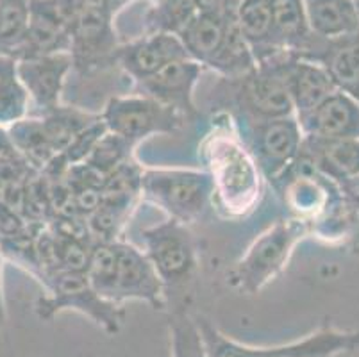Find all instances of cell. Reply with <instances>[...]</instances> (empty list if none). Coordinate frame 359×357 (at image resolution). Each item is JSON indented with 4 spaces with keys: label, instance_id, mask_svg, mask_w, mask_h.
Returning <instances> with one entry per match:
<instances>
[{
    "label": "cell",
    "instance_id": "21",
    "mask_svg": "<svg viewBox=\"0 0 359 357\" xmlns=\"http://www.w3.org/2000/svg\"><path fill=\"white\" fill-rule=\"evenodd\" d=\"M236 22L257 65L276 58L277 54H283L276 47L273 39L270 0H238Z\"/></svg>",
    "mask_w": 359,
    "mask_h": 357
},
{
    "label": "cell",
    "instance_id": "9",
    "mask_svg": "<svg viewBox=\"0 0 359 357\" xmlns=\"http://www.w3.org/2000/svg\"><path fill=\"white\" fill-rule=\"evenodd\" d=\"M279 55V54H277ZM276 58L257 65L250 74L236 81L238 116L252 120H270V118L295 116L285 79L279 70Z\"/></svg>",
    "mask_w": 359,
    "mask_h": 357
},
{
    "label": "cell",
    "instance_id": "25",
    "mask_svg": "<svg viewBox=\"0 0 359 357\" xmlns=\"http://www.w3.org/2000/svg\"><path fill=\"white\" fill-rule=\"evenodd\" d=\"M29 25V0H0V55L18 59Z\"/></svg>",
    "mask_w": 359,
    "mask_h": 357
},
{
    "label": "cell",
    "instance_id": "34",
    "mask_svg": "<svg viewBox=\"0 0 359 357\" xmlns=\"http://www.w3.org/2000/svg\"><path fill=\"white\" fill-rule=\"evenodd\" d=\"M9 150H13V145L11 140H9L8 136V130H6L4 127H0V154L9 152Z\"/></svg>",
    "mask_w": 359,
    "mask_h": 357
},
{
    "label": "cell",
    "instance_id": "6",
    "mask_svg": "<svg viewBox=\"0 0 359 357\" xmlns=\"http://www.w3.org/2000/svg\"><path fill=\"white\" fill-rule=\"evenodd\" d=\"M233 123L264 179L273 182L295 163L304 143V134L297 116L270 120L234 116Z\"/></svg>",
    "mask_w": 359,
    "mask_h": 357
},
{
    "label": "cell",
    "instance_id": "13",
    "mask_svg": "<svg viewBox=\"0 0 359 357\" xmlns=\"http://www.w3.org/2000/svg\"><path fill=\"white\" fill-rule=\"evenodd\" d=\"M129 300L145 302L156 311H165L168 306L161 279L145 252L116 240V274L111 302L123 306Z\"/></svg>",
    "mask_w": 359,
    "mask_h": 357
},
{
    "label": "cell",
    "instance_id": "22",
    "mask_svg": "<svg viewBox=\"0 0 359 357\" xmlns=\"http://www.w3.org/2000/svg\"><path fill=\"white\" fill-rule=\"evenodd\" d=\"M313 34L325 41L359 36V16L351 0H304Z\"/></svg>",
    "mask_w": 359,
    "mask_h": 357
},
{
    "label": "cell",
    "instance_id": "35",
    "mask_svg": "<svg viewBox=\"0 0 359 357\" xmlns=\"http://www.w3.org/2000/svg\"><path fill=\"white\" fill-rule=\"evenodd\" d=\"M0 264H2V248H0Z\"/></svg>",
    "mask_w": 359,
    "mask_h": 357
},
{
    "label": "cell",
    "instance_id": "7",
    "mask_svg": "<svg viewBox=\"0 0 359 357\" xmlns=\"http://www.w3.org/2000/svg\"><path fill=\"white\" fill-rule=\"evenodd\" d=\"M142 238L143 252L158 271L168 300V293L184 290L197 274V241L190 227L174 218L145 229Z\"/></svg>",
    "mask_w": 359,
    "mask_h": 357
},
{
    "label": "cell",
    "instance_id": "20",
    "mask_svg": "<svg viewBox=\"0 0 359 357\" xmlns=\"http://www.w3.org/2000/svg\"><path fill=\"white\" fill-rule=\"evenodd\" d=\"M273 39L279 52L306 58L318 38L311 32L306 16L304 0H270Z\"/></svg>",
    "mask_w": 359,
    "mask_h": 357
},
{
    "label": "cell",
    "instance_id": "26",
    "mask_svg": "<svg viewBox=\"0 0 359 357\" xmlns=\"http://www.w3.org/2000/svg\"><path fill=\"white\" fill-rule=\"evenodd\" d=\"M201 4L202 0H156L145 16L147 32L179 34Z\"/></svg>",
    "mask_w": 359,
    "mask_h": 357
},
{
    "label": "cell",
    "instance_id": "31",
    "mask_svg": "<svg viewBox=\"0 0 359 357\" xmlns=\"http://www.w3.org/2000/svg\"><path fill=\"white\" fill-rule=\"evenodd\" d=\"M13 77H16V59L0 55V93Z\"/></svg>",
    "mask_w": 359,
    "mask_h": 357
},
{
    "label": "cell",
    "instance_id": "3",
    "mask_svg": "<svg viewBox=\"0 0 359 357\" xmlns=\"http://www.w3.org/2000/svg\"><path fill=\"white\" fill-rule=\"evenodd\" d=\"M309 234H313L311 225L300 218L276 222L234 263L227 274V283L240 293H259L286 270L295 247Z\"/></svg>",
    "mask_w": 359,
    "mask_h": 357
},
{
    "label": "cell",
    "instance_id": "15",
    "mask_svg": "<svg viewBox=\"0 0 359 357\" xmlns=\"http://www.w3.org/2000/svg\"><path fill=\"white\" fill-rule=\"evenodd\" d=\"M72 68L74 58L70 52L16 59V75L41 114L61 106V93Z\"/></svg>",
    "mask_w": 359,
    "mask_h": 357
},
{
    "label": "cell",
    "instance_id": "27",
    "mask_svg": "<svg viewBox=\"0 0 359 357\" xmlns=\"http://www.w3.org/2000/svg\"><path fill=\"white\" fill-rule=\"evenodd\" d=\"M172 357H210L198 330L197 318L184 311H175L168 320Z\"/></svg>",
    "mask_w": 359,
    "mask_h": 357
},
{
    "label": "cell",
    "instance_id": "30",
    "mask_svg": "<svg viewBox=\"0 0 359 357\" xmlns=\"http://www.w3.org/2000/svg\"><path fill=\"white\" fill-rule=\"evenodd\" d=\"M79 4L93 6V8H99L102 11H107L109 15L116 16V13L122 11L123 6L129 4L130 0H77Z\"/></svg>",
    "mask_w": 359,
    "mask_h": 357
},
{
    "label": "cell",
    "instance_id": "14",
    "mask_svg": "<svg viewBox=\"0 0 359 357\" xmlns=\"http://www.w3.org/2000/svg\"><path fill=\"white\" fill-rule=\"evenodd\" d=\"M202 74V65L186 58L168 63L161 70L138 83L140 95L154 98L158 102L181 113L186 120L198 116L195 106V88Z\"/></svg>",
    "mask_w": 359,
    "mask_h": 357
},
{
    "label": "cell",
    "instance_id": "11",
    "mask_svg": "<svg viewBox=\"0 0 359 357\" xmlns=\"http://www.w3.org/2000/svg\"><path fill=\"white\" fill-rule=\"evenodd\" d=\"M238 0H202L191 20L179 32L190 59L210 68L220 50L231 29L236 24Z\"/></svg>",
    "mask_w": 359,
    "mask_h": 357
},
{
    "label": "cell",
    "instance_id": "8",
    "mask_svg": "<svg viewBox=\"0 0 359 357\" xmlns=\"http://www.w3.org/2000/svg\"><path fill=\"white\" fill-rule=\"evenodd\" d=\"M100 118L109 133L133 145H138L150 136L175 133L186 122V118L175 109L140 93L111 97Z\"/></svg>",
    "mask_w": 359,
    "mask_h": 357
},
{
    "label": "cell",
    "instance_id": "10",
    "mask_svg": "<svg viewBox=\"0 0 359 357\" xmlns=\"http://www.w3.org/2000/svg\"><path fill=\"white\" fill-rule=\"evenodd\" d=\"M113 18L115 16L107 11L77 2L70 32L74 67L88 72L97 70L102 65L115 63L120 43Z\"/></svg>",
    "mask_w": 359,
    "mask_h": 357
},
{
    "label": "cell",
    "instance_id": "16",
    "mask_svg": "<svg viewBox=\"0 0 359 357\" xmlns=\"http://www.w3.org/2000/svg\"><path fill=\"white\" fill-rule=\"evenodd\" d=\"M277 65L285 79L297 118L309 113L313 107L324 102L329 95L338 90L327 68L311 59L283 52L277 55Z\"/></svg>",
    "mask_w": 359,
    "mask_h": 357
},
{
    "label": "cell",
    "instance_id": "33",
    "mask_svg": "<svg viewBox=\"0 0 359 357\" xmlns=\"http://www.w3.org/2000/svg\"><path fill=\"white\" fill-rule=\"evenodd\" d=\"M6 322H8V311H6L4 288H2V264H0V330L4 329Z\"/></svg>",
    "mask_w": 359,
    "mask_h": 357
},
{
    "label": "cell",
    "instance_id": "5",
    "mask_svg": "<svg viewBox=\"0 0 359 357\" xmlns=\"http://www.w3.org/2000/svg\"><path fill=\"white\" fill-rule=\"evenodd\" d=\"M142 196L161 208L168 218L190 225L213 201L208 172L184 168H149L142 173Z\"/></svg>",
    "mask_w": 359,
    "mask_h": 357
},
{
    "label": "cell",
    "instance_id": "28",
    "mask_svg": "<svg viewBox=\"0 0 359 357\" xmlns=\"http://www.w3.org/2000/svg\"><path fill=\"white\" fill-rule=\"evenodd\" d=\"M135 149L136 145L107 130L100 137V142L97 143L95 149L91 150L90 156L86 157L84 165L90 166L91 170H95L99 175L106 177L107 173L116 170L120 165L135 159Z\"/></svg>",
    "mask_w": 359,
    "mask_h": 357
},
{
    "label": "cell",
    "instance_id": "29",
    "mask_svg": "<svg viewBox=\"0 0 359 357\" xmlns=\"http://www.w3.org/2000/svg\"><path fill=\"white\" fill-rule=\"evenodd\" d=\"M29 98L27 91L22 86L18 75L13 77L0 93V127H11L13 123L20 122L29 116Z\"/></svg>",
    "mask_w": 359,
    "mask_h": 357
},
{
    "label": "cell",
    "instance_id": "1",
    "mask_svg": "<svg viewBox=\"0 0 359 357\" xmlns=\"http://www.w3.org/2000/svg\"><path fill=\"white\" fill-rule=\"evenodd\" d=\"M231 122L233 118L229 116V123L213 127L202 142L201 152L218 208L229 218H240L249 215L259 202L263 173Z\"/></svg>",
    "mask_w": 359,
    "mask_h": 357
},
{
    "label": "cell",
    "instance_id": "2",
    "mask_svg": "<svg viewBox=\"0 0 359 357\" xmlns=\"http://www.w3.org/2000/svg\"><path fill=\"white\" fill-rule=\"evenodd\" d=\"M197 323L210 357H339L359 350V330L339 329L331 322L297 342L264 346L236 342L202 316H197Z\"/></svg>",
    "mask_w": 359,
    "mask_h": 357
},
{
    "label": "cell",
    "instance_id": "17",
    "mask_svg": "<svg viewBox=\"0 0 359 357\" xmlns=\"http://www.w3.org/2000/svg\"><path fill=\"white\" fill-rule=\"evenodd\" d=\"M190 58L177 34L168 32H147L142 38L120 45L115 63L136 84L154 75L168 63Z\"/></svg>",
    "mask_w": 359,
    "mask_h": 357
},
{
    "label": "cell",
    "instance_id": "36",
    "mask_svg": "<svg viewBox=\"0 0 359 357\" xmlns=\"http://www.w3.org/2000/svg\"><path fill=\"white\" fill-rule=\"evenodd\" d=\"M152 2H156V0H152Z\"/></svg>",
    "mask_w": 359,
    "mask_h": 357
},
{
    "label": "cell",
    "instance_id": "19",
    "mask_svg": "<svg viewBox=\"0 0 359 357\" xmlns=\"http://www.w3.org/2000/svg\"><path fill=\"white\" fill-rule=\"evenodd\" d=\"M300 152L336 184L359 179V137H306Z\"/></svg>",
    "mask_w": 359,
    "mask_h": 357
},
{
    "label": "cell",
    "instance_id": "18",
    "mask_svg": "<svg viewBox=\"0 0 359 357\" xmlns=\"http://www.w3.org/2000/svg\"><path fill=\"white\" fill-rule=\"evenodd\" d=\"M297 120L306 137H359V102L344 90H336L324 102Z\"/></svg>",
    "mask_w": 359,
    "mask_h": 357
},
{
    "label": "cell",
    "instance_id": "12",
    "mask_svg": "<svg viewBox=\"0 0 359 357\" xmlns=\"http://www.w3.org/2000/svg\"><path fill=\"white\" fill-rule=\"evenodd\" d=\"M77 0H29V25L22 58L70 52Z\"/></svg>",
    "mask_w": 359,
    "mask_h": 357
},
{
    "label": "cell",
    "instance_id": "4",
    "mask_svg": "<svg viewBox=\"0 0 359 357\" xmlns=\"http://www.w3.org/2000/svg\"><path fill=\"white\" fill-rule=\"evenodd\" d=\"M47 293L36 302V314L41 320H54L61 313H79L109 336L120 332L126 309L102 299L86 277V271L60 270L43 284Z\"/></svg>",
    "mask_w": 359,
    "mask_h": 357
},
{
    "label": "cell",
    "instance_id": "23",
    "mask_svg": "<svg viewBox=\"0 0 359 357\" xmlns=\"http://www.w3.org/2000/svg\"><path fill=\"white\" fill-rule=\"evenodd\" d=\"M6 130L13 149L34 172H45L47 166L60 156L52 145L41 118L27 116Z\"/></svg>",
    "mask_w": 359,
    "mask_h": 357
},
{
    "label": "cell",
    "instance_id": "24",
    "mask_svg": "<svg viewBox=\"0 0 359 357\" xmlns=\"http://www.w3.org/2000/svg\"><path fill=\"white\" fill-rule=\"evenodd\" d=\"M99 116L100 114L84 113V111L75 109V107L57 106L41 114L40 118L55 152L63 154L68 149V145L74 142V137L81 130L86 129L90 123L95 122Z\"/></svg>",
    "mask_w": 359,
    "mask_h": 357
},
{
    "label": "cell",
    "instance_id": "32",
    "mask_svg": "<svg viewBox=\"0 0 359 357\" xmlns=\"http://www.w3.org/2000/svg\"><path fill=\"white\" fill-rule=\"evenodd\" d=\"M339 189L344 191V195L347 196V201L354 206L355 211H358L359 215V179H354V181L339 184Z\"/></svg>",
    "mask_w": 359,
    "mask_h": 357
}]
</instances>
